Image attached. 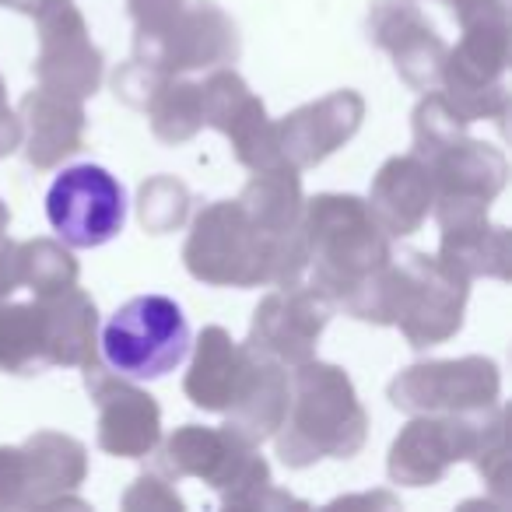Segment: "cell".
I'll list each match as a JSON object with an SVG mask.
<instances>
[{
	"mask_svg": "<svg viewBox=\"0 0 512 512\" xmlns=\"http://www.w3.org/2000/svg\"><path fill=\"white\" fill-rule=\"evenodd\" d=\"M193 330L169 295H137L102 327V358L130 383H155L190 358Z\"/></svg>",
	"mask_w": 512,
	"mask_h": 512,
	"instance_id": "obj_1",
	"label": "cell"
},
{
	"mask_svg": "<svg viewBox=\"0 0 512 512\" xmlns=\"http://www.w3.org/2000/svg\"><path fill=\"white\" fill-rule=\"evenodd\" d=\"M46 218L71 249H99L127 225V190L102 165H67L46 193Z\"/></svg>",
	"mask_w": 512,
	"mask_h": 512,
	"instance_id": "obj_2",
	"label": "cell"
}]
</instances>
